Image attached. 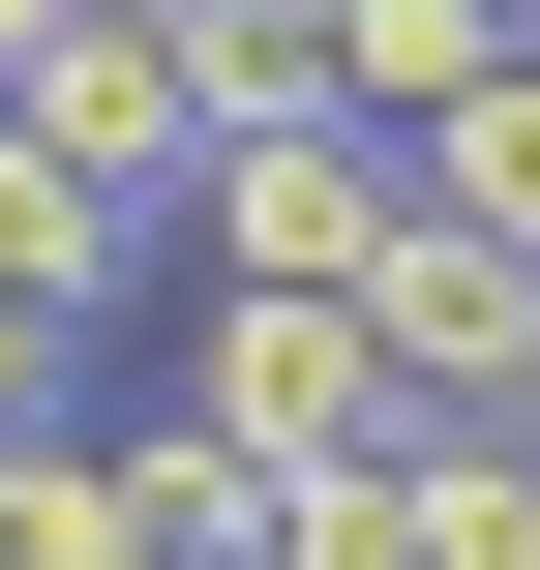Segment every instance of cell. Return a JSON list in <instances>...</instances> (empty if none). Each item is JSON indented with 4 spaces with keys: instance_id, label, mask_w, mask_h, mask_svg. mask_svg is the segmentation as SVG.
<instances>
[{
    "instance_id": "2",
    "label": "cell",
    "mask_w": 540,
    "mask_h": 570,
    "mask_svg": "<svg viewBox=\"0 0 540 570\" xmlns=\"http://www.w3.org/2000/svg\"><path fill=\"white\" fill-rule=\"evenodd\" d=\"M180 451H240V481H331V451H391V361H361V301H180Z\"/></svg>"
},
{
    "instance_id": "5",
    "label": "cell",
    "mask_w": 540,
    "mask_h": 570,
    "mask_svg": "<svg viewBox=\"0 0 540 570\" xmlns=\"http://www.w3.org/2000/svg\"><path fill=\"white\" fill-rule=\"evenodd\" d=\"M391 210H421V240H481V271H540V30L481 60V90H421V120H391Z\"/></svg>"
},
{
    "instance_id": "6",
    "label": "cell",
    "mask_w": 540,
    "mask_h": 570,
    "mask_svg": "<svg viewBox=\"0 0 540 570\" xmlns=\"http://www.w3.org/2000/svg\"><path fill=\"white\" fill-rule=\"evenodd\" d=\"M481 60H511V0H301V90H331L361 150H391L421 90H481Z\"/></svg>"
},
{
    "instance_id": "13",
    "label": "cell",
    "mask_w": 540,
    "mask_h": 570,
    "mask_svg": "<svg viewBox=\"0 0 540 570\" xmlns=\"http://www.w3.org/2000/svg\"><path fill=\"white\" fill-rule=\"evenodd\" d=\"M30 30H60V0H0V60H30Z\"/></svg>"
},
{
    "instance_id": "1",
    "label": "cell",
    "mask_w": 540,
    "mask_h": 570,
    "mask_svg": "<svg viewBox=\"0 0 540 570\" xmlns=\"http://www.w3.org/2000/svg\"><path fill=\"white\" fill-rule=\"evenodd\" d=\"M180 240H210V301H361L391 271V150L301 90V120H210L180 150Z\"/></svg>"
},
{
    "instance_id": "7",
    "label": "cell",
    "mask_w": 540,
    "mask_h": 570,
    "mask_svg": "<svg viewBox=\"0 0 540 570\" xmlns=\"http://www.w3.org/2000/svg\"><path fill=\"white\" fill-rule=\"evenodd\" d=\"M120 240H150V210H90V180L0 120V301H30V331H90V301H120Z\"/></svg>"
},
{
    "instance_id": "8",
    "label": "cell",
    "mask_w": 540,
    "mask_h": 570,
    "mask_svg": "<svg viewBox=\"0 0 540 570\" xmlns=\"http://www.w3.org/2000/svg\"><path fill=\"white\" fill-rule=\"evenodd\" d=\"M0 570H150V511H120L90 421H0Z\"/></svg>"
},
{
    "instance_id": "3",
    "label": "cell",
    "mask_w": 540,
    "mask_h": 570,
    "mask_svg": "<svg viewBox=\"0 0 540 570\" xmlns=\"http://www.w3.org/2000/svg\"><path fill=\"white\" fill-rule=\"evenodd\" d=\"M0 120H30L90 210H180V150H210V90H180V30H150V0H60V30L0 60Z\"/></svg>"
},
{
    "instance_id": "12",
    "label": "cell",
    "mask_w": 540,
    "mask_h": 570,
    "mask_svg": "<svg viewBox=\"0 0 540 570\" xmlns=\"http://www.w3.org/2000/svg\"><path fill=\"white\" fill-rule=\"evenodd\" d=\"M481 421H511V451H540V301H511V391H481Z\"/></svg>"
},
{
    "instance_id": "10",
    "label": "cell",
    "mask_w": 540,
    "mask_h": 570,
    "mask_svg": "<svg viewBox=\"0 0 540 570\" xmlns=\"http://www.w3.org/2000/svg\"><path fill=\"white\" fill-rule=\"evenodd\" d=\"M271 570H421V481H391V451H331V481H271Z\"/></svg>"
},
{
    "instance_id": "11",
    "label": "cell",
    "mask_w": 540,
    "mask_h": 570,
    "mask_svg": "<svg viewBox=\"0 0 540 570\" xmlns=\"http://www.w3.org/2000/svg\"><path fill=\"white\" fill-rule=\"evenodd\" d=\"M60 361H90V331H30V301H0V421H60Z\"/></svg>"
},
{
    "instance_id": "9",
    "label": "cell",
    "mask_w": 540,
    "mask_h": 570,
    "mask_svg": "<svg viewBox=\"0 0 540 570\" xmlns=\"http://www.w3.org/2000/svg\"><path fill=\"white\" fill-rule=\"evenodd\" d=\"M391 481H421V570H540V451L511 421H421Z\"/></svg>"
},
{
    "instance_id": "4",
    "label": "cell",
    "mask_w": 540,
    "mask_h": 570,
    "mask_svg": "<svg viewBox=\"0 0 540 570\" xmlns=\"http://www.w3.org/2000/svg\"><path fill=\"white\" fill-rule=\"evenodd\" d=\"M511 301H540V271H481V240H421V210H391V271H361V361H391V451L511 391Z\"/></svg>"
}]
</instances>
